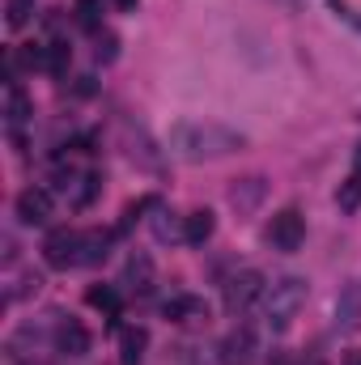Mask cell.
Instances as JSON below:
<instances>
[{"label":"cell","mask_w":361,"mask_h":365,"mask_svg":"<svg viewBox=\"0 0 361 365\" xmlns=\"http://www.w3.org/2000/svg\"><path fill=\"white\" fill-rule=\"evenodd\" d=\"M111 255V234L106 230H86L81 234V264L93 268V264H102Z\"/></svg>","instance_id":"obj_13"},{"label":"cell","mask_w":361,"mask_h":365,"mask_svg":"<svg viewBox=\"0 0 361 365\" xmlns=\"http://www.w3.org/2000/svg\"><path fill=\"white\" fill-rule=\"evenodd\" d=\"M213 230H217V221H213V212H208V208H204V212L183 217V238H187L191 247H204V242L213 238Z\"/></svg>","instance_id":"obj_14"},{"label":"cell","mask_w":361,"mask_h":365,"mask_svg":"<svg viewBox=\"0 0 361 365\" xmlns=\"http://www.w3.org/2000/svg\"><path fill=\"white\" fill-rule=\"evenodd\" d=\"M268 242L276 251H298L306 242V217L298 208H280L268 221Z\"/></svg>","instance_id":"obj_4"},{"label":"cell","mask_w":361,"mask_h":365,"mask_svg":"<svg viewBox=\"0 0 361 365\" xmlns=\"http://www.w3.org/2000/svg\"><path fill=\"white\" fill-rule=\"evenodd\" d=\"M345 365H361V349H353V353L345 357Z\"/></svg>","instance_id":"obj_24"},{"label":"cell","mask_w":361,"mask_h":365,"mask_svg":"<svg viewBox=\"0 0 361 365\" xmlns=\"http://www.w3.org/2000/svg\"><path fill=\"white\" fill-rule=\"evenodd\" d=\"M115 47H119V38H115V34H98V47H93V56H98L102 64H111V60L119 56Z\"/></svg>","instance_id":"obj_22"},{"label":"cell","mask_w":361,"mask_h":365,"mask_svg":"<svg viewBox=\"0 0 361 365\" xmlns=\"http://www.w3.org/2000/svg\"><path fill=\"white\" fill-rule=\"evenodd\" d=\"M43 68H47L51 77H64V68H68V47H64V43L43 47Z\"/></svg>","instance_id":"obj_18"},{"label":"cell","mask_w":361,"mask_h":365,"mask_svg":"<svg viewBox=\"0 0 361 365\" xmlns=\"http://www.w3.org/2000/svg\"><path fill=\"white\" fill-rule=\"evenodd\" d=\"M145 349H149V331L145 327H128L119 336V361L123 365H141L145 361Z\"/></svg>","instance_id":"obj_12"},{"label":"cell","mask_w":361,"mask_h":365,"mask_svg":"<svg viewBox=\"0 0 361 365\" xmlns=\"http://www.w3.org/2000/svg\"><path fill=\"white\" fill-rule=\"evenodd\" d=\"M264 276L255 272V268H247V272L230 276V284H225V310L230 314H243V310H251L260 297H264Z\"/></svg>","instance_id":"obj_5"},{"label":"cell","mask_w":361,"mask_h":365,"mask_svg":"<svg viewBox=\"0 0 361 365\" xmlns=\"http://www.w3.org/2000/svg\"><path fill=\"white\" fill-rule=\"evenodd\" d=\"M217 361L221 365H255L260 361V340L251 327H234L221 344H217Z\"/></svg>","instance_id":"obj_6"},{"label":"cell","mask_w":361,"mask_h":365,"mask_svg":"<svg viewBox=\"0 0 361 365\" xmlns=\"http://www.w3.org/2000/svg\"><path fill=\"white\" fill-rule=\"evenodd\" d=\"M86 302L93 310H102V314H119V289H111V284H93L86 293Z\"/></svg>","instance_id":"obj_15"},{"label":"cell","mask_w":361,"mask_h":365,"mask_svg":"<svg viewBox=\"0 0 361 365\" xmlns=\"http://www.w3.org/2000/svg\"><path fill=\"white\" fill-rule=\"evenodd\" d=\"M111 4H115V9H123V13H132V9H136L141 0H111Z\"/></svg>","instance_id":"obj_23"},{"label":"cell","mask_w":361,"mask_h":365,"mask_svg":"<svg viewBox=\"0 0 361 365\" xmlns=\"http://www.w3.org/2000/svg\"><path fill=\"white\" fill-rule=\"evenodd\" d=\"M43 259H47V268H60V272L77 268L81 264V230H68V225L51 230L43 242Z\"/></svg>","instance_id":"obj_3"},{"label":"cell","mask_w":361,"mask_h":365,"mask_svg":"<svg viewBox=\"0 0 361 365\" xmlns=\"http://www.w3.org/2000/svg\"><path fill=\"white\" fill-rule=\"evenodd\" d=\"M47 217H51V191H47V187H26V191L17 195V221L43 225Z\"/></svg>","instance_id":"obj_7"},{"label":"cell","mask_w":361,"mask_h":365,"mask_svg":"<svg viewBox=\"0 0 361 365\" xmlns=\"http://www.w3.org/2000/svg\"><path fill=\"white\" fill-rule=\"evenodd\" d=\"M77 26L81 30H90V34H98L102 30V0H77Z\"/></svg>","instance_id":"obj_16"},{"label":"cell","mask_w":361,"mask_h":365,"mask_svg":"<svg viewBox=\"0 0 361 365\" xmlns=\"http://www.w3.org/2000/svg\"><path fill=\"white\" fill-rule=\"evenodd\" d=\"M153 234L162 238V242H171V238H179V221H171V212H158V221H153Z\"/></svg>","instance_id":"obj_21"},{"label":"cell","mask_w":361,"mask_h":365,"mask_svg":"<svg viewBox=\"0 0 361 365\" xmlns=\"http://www.w3.org/2000/svg\"><path fill=\"white\" fill-rule=\"evenodd\" d=\"M336 200H340V208H345V212H357V208H361V175H357V170L340 182V195H336Z\"/></svg>","instance_id":"obj_17"},{"label":"cell","mask_w":361,"mask_h":365,"mask_svg":"<svg viewBox=\"0 0 361 365\" xmlns=\"http://www.w3.org/2000/svg\"><path fill=\"white\" fill-rule=\"evenodd\" d=\"M30 13H34V0H9V17H4V21H9L13 30H21V26L30 21Z\"/></svg>","instance_id":"obj_20"},{"label":"cell","mask_w":361,"mask_h":365,"mask_svg":"<svg viewBox=\"0 0 361 365\" xmlns=\"http://www.w3.org/2000/svg\"><path fill=\"white\" fill-rule=\"evenodd\" d=\"M60 187H64V195H68V204H73V208H86L93 195H98V187H102V182H98V175H68Z\"/></svg>","instance_id":"obj_11"},{"label":"cell","mask_w":361,"mask_h":365,"mask_svg":"<svg viewBox=\"0 0 361 365\" xmlns=\"http://www.w3.org/2000/svg\"><path fill=\"white\" fill-rule=\"evenodd\" d=\"M302 306H306V280L302 276H280L276 284L264 289V319H268L272 331H285Z\"/></svg>","instance_id":"obj_2"},{"label":"cell","mask_w":361,"mask_h":365,"mask_svg":"<svg viewBox=\"0 0 361 365\" xmlns=\"http://www.w3.org/2000/svg\"><path fill=\"white\" fill-rule=\"evenodd\" d=\"M153 259L145 255V251H132L128 255V268H123V284L128 289H136V293H149L153 289Z\"/></svg>","instance_id":"obj_9"},{"label":"cell","mask_w":361,"mask_h":365,"mask_svg":"<svg viewBox=\"0 0 361 365\" xmlns=\"http://www.w3.org/2000/svg\"><path fill=\"white\" fill-rule=\"evenodd\" d=\"M353 170H357V175H361V145H357V149H353Z\"/></svg>","instance_id":"obj_26"},{"label":"cell","mask_w":361,"mask_h":365,"mask_svg":"<svg viewBox=\"0 0 361 365\" xmlns=\"http://www.w3.org/2000/svg\"><path fill=\"white\" fill-rule=\"evenodd\" d=\"M171 149L187 162H208V158H225V153L243 149V136L213 119H183L171 128Z\"/></svg>","instance_id":"obj_1"},{"label":"cell","mask_w":361,"mask_h":365,"mask_svg":"<svg viewBox=\"0 0 361 365\" xmlns=\"http://www.w3.org/2000/svg\"><path fill=\"white\" fill-rule=\"evenodd\" d=\"M162 314L166 319H175V323H195V319H208V306L200 302V297H171L166 306H162Z\"/></svg>","instance_id":"obj_10"},{"label":"cell","mask_w":361,"mask_h":365,"mask_svg":"<svg viewBox=\"0 0 361 365\" xmlns=\"http://www.w3.org/2000/svg\"><path fill=\"white\" fill-rule=\"evenodd\" d=\"M9 119H13V123L30 119V98L17 90V86H9Z\"/></svg>","instance_id":"obj_19"},{"label":"cell","mask_w":361,"mask_h":365,"mask_svg":"<svg viewBox=\"0 0 361 365\" xmlns=\"http://www.w3.org/2000/svg\"><path fill=\"white\" fill-rule=\"evenodd\" d=\"M56 349H60L64 357H86V353H90V331H86L77 319H64V323L56 327Z\"/></svg>","instance_id":"obj_8"},{"label":"cell","mask_w":361,"mask_h":365,"mask_svg":"<svg viewBox=\"0 0 361 365\" xmlns=\"http://www.w3.org/2000/svg\"><path fill=\"white\" fill-rule=\"evenodd\" d=\"M272 4H280V9H298L302 0H272Z\"/></svg>","instance_id":"obj_25"}]
</instances>
